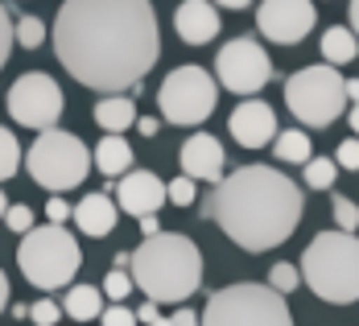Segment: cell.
I'll use <instances>...</instances> for the list:
<instances>
[{
	"label": "cell",
	"mask_w": 359,
	"mask_h": 326,
	"mask_svg": "<svg viewBox=\"0 0 359 326\" xmlns=\"http://www.w3.org/2000/svg\"><path fill=\"white\" fill-rule=\"evenodd\" d=\"M347 17H351V29L359 34V0H351V4H347Z\"/></svg>",
	"instance_id": "obj_40"
},
{
	"label": "cell",
	"mask_w": 359,
	"mask_h": 326,
	"mask_svg": "<svg viewBox=\"0 0 359 326\" xmlns=\"http://www.w3.org/2000/svg\"><path fill=\"white\" fill-rule=\"evenodd\" d=\"M54 54L100 95L133 91L161 58L157 13L149 0H67L54 17Z\"/></svg>",
	"instance_id": "obj_1"
},
{
	"label": "cell",
	"mask_w": 359,
	"mask_h": 326,
	"mask_svg": "<svg viewBox=\"0 0 359 326\" xmlns=\"http://www.w3.org/2000/svg\"><path fill=\"white\" fill-rule=\"evenodd\" d=\"M215 79L223 83V91L256 95L273 79V58L264 54V46L256 37H248V34L231 37V41H223V50L215 54Z\"/></svg>",
	"instance_id": "obj_11"
},
{
	"label": "cell",
	"mask_w": 359,
	"mask_h": 326,
	"mask_svg": "<svg viewBox=\"0 0 359 326\" xmlns=\"http://www.w3.org/2000/svg\"><path fill=\"white\" fill-rule=\"evenodd\" d=\"M4 306H8V277L0 273V310H4Z\"/></svg>",
	"instance_id": "obj_42"
},
{
	"label": "cell",
	"mask_w": 359,
	"mask_h": 326,
	"mask_svg": "<svg viewBox=\"0 0 359 326\" xmlns=\"http://www.w3.org/2000/svg\"><path fill=\"white\" fill-rule=\"evenodd\" d=\"M273 153H277L281 161H289V165H306V161L314 157V145H310V137H306L302 128H285V133H277Z\"/></svg>",
	"instance_id": "obj_22"
},
{
	"label": "cell",
	"mask_w": 359,
	"mask_h": 326,
	"mask_svg": "<svg viewBox=\"0 0 359 326\" xmlns=\"http://www.w3.org/2000/svg\"><path fill=\"white\" fill-rule=\"evenodd\" d=\"M137 322H141V318H137L124 301H111L108 310L100 314V326H137Z\"/></svg>",
	"instance_id": "obj_31"
},
{
	"label": "cell",
	"mask_w": 359,
	"mask_h": 326,
	"mask_svg": "<svg viewBox=\"0 0 359 326\" xmlns=\"http://www.w3.org/2000/svg\"><path fill=\"white\" fill-rule=\"evenodd\" d=\"M17 46H25V50L46 46V25H41L37 17H21V21H17Z\"/></svg>",
	"instance_id": "obj_25"
},
{
	"label": "cell",
	"mask_w": 359,
	"mask_h": 326,
	"mask_svg": "<svg viewBox=\"0 0 359 326\" xmlns=\"http://www.w3.org/2000/svg\"><path fill=\"white\" fill-rule=\"evenodd\" d=\"M161 231V223H157V215H141V236L149 240V236H157Z\"/></svg>",
	"instance_id": "obj_36"
},
{
	"label": "cell",
	"mask_w": 359,
	"mask_h": 326,
	"mask_svg": "<svg viewBox=\"0 0 359 326\" xmlns=\"http://www.w3.org/2000/svg\"><path fill=\"white\" fill-rule=\"evenodd\" d=\"M203 326H293V314L285 306V293L240 281L211 293V301L203 306Z\"/></svg>",
	"instance_id": "obj_7"
},
{
	"label": "cell",
	"mask_w": 359,
	"mask_h": 326,
	"mask_svg": "<svg viewBox=\"0 0 359 326\" xmlns=\"http://www.w3.org/2000/svg\"><path fill=\"white\" fill-rule=\"evenodd\" d=\"M174 326H203V318L190 314V310H178V314H174Z\"/></svg>",
	"instance_id": "obj_37"
},
{
	"label": "cell",
	"mask_w": 359,
	"mask_h": 326,
	"mask_svg": "<svg viewBox=\"0 0 359 326\" xmlns=\"http://www.w3.org/2000/svg\"><path fill=\"white\" fill-rule=\"evenodd\" d=\"M182 174H190L194 182H219L223 178V165H227V153L219 145V137L211 133H194L178 153Z\"/></svg>",
	"instance_id": "obj_15"
},
{
	"label": "cell",
	"mask_w": 359,
	"mask_h": 326,
	"mask_svg": "<svg viewBox=\"0 0 359 326\" xmlns=\"http://www.w3.org/2000/svg\"><path fill=\"white\" fill-rule=\"evenodd\" d=\"M17 165H21V145H17V137L8 128H0V182L13 178Z\"/></svg>",
	"instance_id": "obj_24"
},
{
	"label": "cell",
	"mask_w": 359,
	"mask_h": 326,
	"mask_svg": "<svg viewBox=\"0 0 359 326\" xmlns=\"http://www.w3.org/2000/svg\"><path fill=\"white\" fill-rule=\"evenodd\" d=\"M95 124H100L104 133H128V128L137 124V104H133V95H124V91L104 95V100L95 104Z\"/></svg>",
	"instance_id": "obj_19"
},
{
	"label": "cell",
	"mask_w": 359,
	"mask_h": 326,
	"mask_svg": "<svg viewBox=\"0 0 359 326\" xmlns=\"http://www.w3.org/2000/svg\"><path fill=\"white\" fill-rule=\"evenodd\" d=\"M351 133L359 137V104H351Z\"/></svg>",
	"instance_id": "obj_44"
},
{
	"label": "cell",
	"mask_w": 359,
	"mask_h": 326,
	"mask_svg": "<svg viewBox=\"0 0 359 326\" xmlns=\"http://www.w3.org/2000/svg\"><path fill=\"white\" fill-rule=\"evenodd\" d=\"M137 133H141V137H157V120H153V116H141V120H137Z\"/></svg>",
	"instance_id": "obj_38"
},
{
	"label": "cell",
	"mask_w": 359,
	"mask_h": 326,
	"mask_svg": "<svg viewBox=\"0 0 359 326\" xmlns=\"http://www.w3.org/2000/svg\"><path fill=\"white\" fill-rule=\"evenodd\" d=\"M137 318H141V322L149 326L153 318H157V306H153V301H149V306H141V310H137Z\"/></svg>",
	"instance_id": "obj_39"
},
{
	"label": "cell",
	"mask_w": 359,
	"mask_h": 326,
	"mask_svg": "<svg viewBox=\"0 0 359 326\" xmlns=\"http://www.w3.org/2000/svg\"><path fill=\"white\" fill-rule=\"evenodd\" d=\"M174 29L186 46H207L219 34V8L215 0H182L174 13Z\"/></svg>",
	"instance_id": "obj_16"
},
{
	"label": "cell",
	"mask_w": 359,
	"mask_h": 326,
	"mask_svg": "<svg viewBox=\"0 0 359 326\" xmlns=\"http://www.w3.org/2000/svg\"><path fill=\"white\" fill-rule=\"evenodd\" d=\"M215 4H223V8H248L252 0H215Z\"/></svg>",
	"instance_id": "obj_43"
},
{
	"label": "cell",
	"mask_w": 359,
	"mask_h": 326,
	"mask_svg": "<svg viewBox=\"0 0 359 326\" xmlns=\"http://www.w3.org/2000/svg\"><path fill=\"white\" fill-rule=\"evenodd\" d=\"M194 194H198V190H194V178H190V174H182V178L170 182V203H174V207H190Z\"/></svg>",
	"instance_id": "obj_32"
},
{
	"label": "cell",
	"mask_w": 359,
	"mask_h": 326,
	"mask_svg": "<svg viewBox=\"0 0 359 326\" xmlns=\"http://www.w3.org/2000/svg\"><path fill=\"white\" fill-rule=\"evenodd\" d=\"M207 215L244 252H269L285 244L306 215V194L297 182L273 165H240L215 182Z\"/></svg>",
	"instance_id": "obj_2"
},
{
	"label": "cell",
	"mask_w": 359,
	"mask_h": 326,
	"mask_svg": "<svg viewBox=\"0 0 359 326\" xmlns=\"http://www.w3.org/2000/svg\"><path fill=\"white\" fill-rule=\"evenodd\" d=\"M302 281L330 306L359 301V240L355 231H318L302 256Z\"/></svg>",
	"instance_id": "obj_4"
},
{
	"label": "cell",
	"mask_w": 359,
	"mask_h": 326,
	"mask_svg": "<svg viewBox=\"0 0 359 326\" xmlns=\"http://www.w3.org/2000/svg\"><path fill=\"white\" fill-rule=\"evenodd\" d=\"M133 285H137V277H128L124 269H116V273H108V281H104V293H108V301H124L133 293Z\"/></svg>",
	"instance_id": "obj_29"
},
{
	"label": "cell",
	"mask_w": 359,
	"mask_h": 326,
	"mask_svg": "<svg viewBox=\"0 0 359 326\" xmlns=\"http://www.w3.org/2000/svg\"><path fill=\"white\" fill-rule=\"evenodd\" d=\"M71 215H74V207H67V203H62V194H54V198L46 203V219H50V223H67Z\"/></svg>",
	"instance_id": "obj_35"
},
{
	"label": "cell",
	"mask_w": 359,
	"mask_h": 326,
	"mask_svg": "<svg viewBox=\"0 0 359 326\" xmlns=\"http://www.w3.org/2000/svg\"><path fill=\"white\" fill-rule=\"evenodd\" d=\"M334 161H339L343 170H359V137L343 141V145H339V153H334Z\"/></svg>",
	"instance_id": "obj_34"
},
{
	"label": "cell",
	"mask_w": 359,
	"mask_h": 326,
	"mask_svg": "<svg viewBox=\"0 0 359 326\" xmlns=\"http://www.w3.org/2000/svg\"><path fill=\"white\" fill-rule=\"evenodd\" d=\"M8 207H13V203H8V198H4V190H0V219L8 215Z\"/></svg>",
	"instance_id": "obj_45"
},
{
	"label": "cell",
	"mask_w": 359,
	"mask_h": 326,
	"mask_svg": "<svg viewBox=\"0 0 359 326\" xmlns=\"http://www.w3.org/2000/svg\"><path fill=\"white\" fill-rule=\"evenodd\" d=\"M83 326H91V322H83Z\"/></svg>",
	"instance_id": "obj_47"
},
{
	"label": "cell",
	"mask_w": 359,
	"mask_h": 326,
	"mask_svg": "<svg viewBox=\"0 0 359 326\" xmlns=\"http://www.w3.org/2000/svg\"><path fill=\"white\" fill-rule=\"evenodd\" d=\"M95 170L104 178H124L133 170V145L124 141V133H108L100 145H95Z\"/></svg>",
	"instance_id": "obj_18"
},
{
	"label": "cell",
	"mask_w": 359,
	"mask_h": 326,
	"mask_svg": "<svg viewBox=\"0 0 359 326\" xmlns=\"http://www.w3.org/2000/svg\"><path fill=\"white\" fill-rule=\"evenodd\" d=\"M314 4L310 0H260L256 8V29L277 41V46H297L314 29Z\"/></svg>",
	"instance_id": "obj_12"
},
{
	"label": "cell",
	"mask_w": 359,
	"mask_h": 326,
	"mask_svg": "<svg viewBox=\"0 0 359 326\" xmlns=\"http://www.w3.org/2000/svg\"><path fill=\"white\" fill-rule=\"evenodd\" d=\"M347 79L334 71V62H314L289 74L285 83V108L306 128H330L347 108Z\"/></svg>",
	"instance_id": "obj_6"
},
{
	"label": "cell",
	"mask_w": 359,
	"mask_h": 326,
	"mask_svg": "<svg viewBox=\"0 0 359 326\" xmlns=\"http://www.w3.org/2000/svg\"><path fill=\"white\" fill-rule=\"evenodd\" d=\"M318 46H323V58H326V62L343 67V62H355V54H359V34H355V29H347V25H330Z\"/></svg>",
	"instance_id": "obj_21"
},
{
	"label": "cell",
	"mask_w": 359,
	"mask_h": 326,
	"mask_svg": "<svg viewBox=\"0 0 359 326\" xmlns=\"http://www.w3.org/2000/svg\"><path fill=\"white\" fill-rule=\"evenodd\" d=\"M339 170H343V165H339L334 157H310V161H306V186H310V190H330L334 178H339Z\"/></svg>",
	"instance_id": "obj_23"
},
{
	"label": "cell",
	"mask_w": 359,
	"mask_h": 326,
	"mask_svg": "<svg viewBox=\"0 0 359 326\" xmlns=\"http://www.w3.org/2000/svg\"><path fill=\"white\" fill-rule=\"evenodd\" d=\"M219 100V79L207 74L203 67H178V71L165 74L161 91H157V108L170 124L190 128V124H203Z\"/></svg>",
	"instance_id": "obj_9"
},
{
	"label": "cell",
	"mask_w": 359,
	"mask_h": 326,
	"mask_svg": "<svg viewBox=\"0 0 359 326\" xmlns=\"http://www.w3.org/2000/svg\"><path fill=\"white\" fill-rule=\"evenodd\" d=\"M13 46H17V21L8 17V8L0 4V71H4V62H8V54H13Z\"/></svg>",
	"instance_id": "obj_28"
},
{
	"label": "cell",
	"mask_w": 359,
	"mask_h": 326,
	"mask_svg": "<svg viewBox=\"0 0 359 326\" xmlns=\"http://www.w3.org/2000/svg\"><path fill=\"white\" fill-rule=\"evenodd\" d=\"M227 128H231V137L240 141L244 149H264L277 141V111L269 108L264 100H244L240 108L231 111V120H227Z\"/></svg>",
	"instance_id": "obj_14"
},
{
	"label": "cell",
	"mask_w": 359,
	"mask_h": 326,
	"mask_svg": "<svg viewBox=\"0 0 359 326\" xmlns=\"http://www.w3.org/2000/svg\"><path fill=\"white\" fill-rule=\"evenodd\" d=\"M79 264H83L79 240L62 223H46V227L25 231V240L17 248V269L25 273V281L37 285V290H62V285H71Z\"/></svg>",
	"instance_id": "obj_5"
},
{
	"label": "cell",
	"mask_w": 359,
	"mask_h": 326,
	"mask_svg": "<svg viewBox=\"0 0 359 326\" xmlns=\"http://www.w3.org/2000/svg\"><path fill=\"white\" fill-rule=\"evenodd\" d=\"M116 219H120V203H111L104 190L100 194H87L74 207V227L83 236H108L111 227H116Z\"/></svg>",
	"instance_id": "obj_17"
},
{
	"label": "cell",
	"mask_w": 359,
	"mask_h": 326,
	"mask_svg": "<svg viewBox=\"0 0 359 326\" xmlns=\"http://www.w3.org/2000/svg\"><path fill=\"white\" fill-rule=\"evenodd\" d=\"M104 297H108V293L95 290V285H71V290H67V301H62V310L71 314L74 322H95V318L108 310Z\"/></svg>",
	"instance_id": "obj_20"
},
{
	"label": "cell",
	"mask_w": 359,
	"mask_h": 326,
	"mask_svg": "<svg viewBox=\"0 0 359 326\" xmlns=\"http://www.w3.org/2000/svg\"><path fill=\"white\" fill-rule=\"evenodd\" d=\"M116 203L128 211V215H157L165 203H170V186L157 178V174H149V170H128L120 186H116Z\"/></svg>",
	"instance_id": "obj_13"
},
{
	"label": "cell",
	"mask_w": 359,
	"mask_h": 326,
	"mask_svg": "<svg viewBox=\"0 0 359 326\" xmlns=\"http://www.w3.org/2000/svg\"><path fill=\"white\" fill-rule=\"evenodd\" d=\"M133 277L149 301H186L203 285V252L182 231H157L133 252Z\"/></svg>",
	"instance_id": "obj_3"
},
{
	"label": "cell",
	"mask_w": 359,
	"mask_h": 326,
	"mask_svg": "<svg viewBox=\"0 0 359 326\" xmlns=\"http://www.w3.org/2000/svg\"><path fill=\"white\" fill-rule=\"evenodd\" d=\"M297 281H302V269H297V264H285V260L273 264V273H269V285H273L277 293H293Z\"/></svg>",
	"instance_id": "obj_26"
},
{
	"label": "cell",
	"mask_w": 359,
	"mask_h": 326,
	"mask_svg": "<svg viewBox=\"0 0 359 326\" xmlns=\"http://www.w3.org/2000/svg\"><path fill=\"white\" fill-rule=\"evenodd\" d=\"M67 108V95L58 87V79L46 71H25L8 87V116L34 133H46L58 124V116Z\"/></svg>",
	"instance_id": "obj_10"
},
{
	"label": "cell",
	"mask_w": 359,
	"mask_h": 326,
	"mask_svg": "<svg viewBox=\"0 0 359 326\" xmlns=\"http://www.w3.org/2000/svg\"><path fill=\"white\" fill-rule=\"evenodd\" d=\"M4 223H8V231L25 236V231H34V211H29L25 203H17V207H8V215H4Z\"/></svg>",
	"instance_id": "obj_33"
},
{
	"label": "cell",
	"mask_w": 359,
	"mask_h": 326,
	"mask_svg": "<svg viewBox=\"0 0 359 326\" xmlns=\"http://www.w3.org/2000/svg\"><path fill=\"white\" fill-rule=\"evenodd\" d=\"M25 165H29V174H34V182L41 190L67 194V190H74L79 182L87 178L91 149L83 145L74 133H67V128H46L34 145H29Z\"/></svg>",
	"instance_id": "obj_8"
},
{
	"label": "cell",
	"mask_w": 359,
	"mask_h": 326,
	"mask_svg": "<svg viewBox=\"0 0 359 326\" xmlns=\"http://www.w3.org/2000/svg\"><path fill=\"white\" fill-rule=\"evenodd\" d=\"M347 100L359 104V79H347Z\"/></svg>",
	"instance_id": "obj_41"
},
{
	"label": "cell",
	"mask_w": 359,
	"mask_h": 326,
	"mask_svg": "<svg viewBox=\"0 0 359 326\" xmlns=\"http://www.w3.org/2000/svg\"><path fill=\"white\" fill-rule=\"evenodd\" d=\"M149 326H174V318H161V314H157V318H153Z\"/></svg>",
	"instance_id": "obj_46"
},
{
	"label": "cell",
	"mask_w": 359,
	"mask_h": 326,
	"mask_svg": "<svg viewBox=\"0 0 359 326\" xmlns=\"http://www.w3.org/2000/svg\"><path fill=\"white\" fill-rule=\"evenodd\" d=\"M62 314H67V310H62L58 301H50V297H41V301L29 306V322H37V326H58Z\"/></svg>",
	"instance_id": "obj_27"
},
{
	"label": "cell",
	"mask_w": 359,
	"mask_h": 326,
	"mask_svg": "<svg viewBox=\"0 0 359 326\" xmlns=\"http://www.w3.org/2000/svg\"><path fill=\"white\" fill-rule=\"evenodd\" d=\"M334 223H339L343 231H355L359 227V207L351 198H343V194H334Z\"/></svg>",
	"instance_id": "obj_30"
}]
</instances>
